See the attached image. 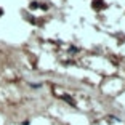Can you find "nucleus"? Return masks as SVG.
Segmentation results:
<instances>
[{"instance_id":"nucleus-1","label":"nucleus","mask_w":125,"mask_h":125,"mask_svg":"<svg viewBox=\"0 0 125 125\" xmlns=\"http://www.w3.org/2000/svg\"><path fill=\"white\" fill-rule=\"evenodd\" d=\"M0 15H2V10H0Z\"/></svg>"}]
</instances>
